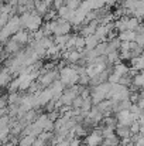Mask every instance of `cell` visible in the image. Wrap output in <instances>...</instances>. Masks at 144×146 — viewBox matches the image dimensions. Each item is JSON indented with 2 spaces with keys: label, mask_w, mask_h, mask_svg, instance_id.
<instances>
[{
  "label": "cell",
  "mask_w": 144,
  "mask_h": 146,
  "mask_svg": "<svg viewBox=\"0 0 144 146\" xmlns=\"http://www.w3.org/2000/svg\"><path fill=\"white\" fill-rule=\"evenodd\" d=\"M117 38H119L120 41H134V38H136V31H133V30L119 31Z\"/></svg>",
  "instance_id": "12"
},
{
  "label": "cell",
  "mask_w": 144,
  "mask_h": 146,
  "mask_svg": "<svg viewBox=\"0 0 144 146\" xmlns=\"http://www.w3.org/2000/svg\"><path fill=\"white\" fill-rule=\"evenodd\" d=\"M23 50V46L20 44V43H17L14 38H9V40H6V43H4V51L9 54V55H14V54H17L18 51H21Z\"/></svg>",
  "instance_id": "8"
},
{
  "label": "cell",
  "mask_w": 144,
  "mask_h": 146,
  "mask_svg": "<svg viewBox=\"0 0 144 146\" xmlns=\"http://www.w3.org/2000/svg\"><path fill=\"white\" fill-rule=\"evenodd\" d=\"M59 78V70H57V68H52V70H48V71H44V70H41V72H40V75H38V78L36 80L37 82H38V85L44 90V88H48L54 81H57Z\"/></svg>",
  "instance_id": "3"
},
{
  "label": "cell",
  "mask_w": 144,
  "mask_h": 146,
  "mask_svg": "<svg viewBox=\"0 0 144 146\" xmlns=\"http://www.w3.org/2000/svg\"><path fill=\"white\" fill-rule=\"evenodd\" d=\"M61 57L68 64H76V62H79L82 60V52L75 48H69V50H64L61 52Z\"/></svg>",
  "instance_id": "5"
},
{
  "label": "cell",
  "mask_w": 144,
  "mask_h": 146,
  "mask_svg": "<svg viewBox=\"0 0 144 146\" xmlns=\"http://www.w3.org/2000/svg\"><path fill=\"white\" fill-rule=\"evenodd\" d=\"M65 3H66L65 0H54L52 6H54V9H55V10H58V9H59V7H62Z\"/></svg>",
  "instance_id": "23"
},
{
  "label": "cell",
  "mask_w": 144,
  "mask_h": 146,
  "mask_svg": "<svg viewBox=\"0 0 144 146\" xmlns=\"http://www.w3.org/2000/svg\"><path fill=\"white\" fill-rule=\"evenodd\" d=\"M82 145V141L79 139V138H76V136H74L71 141H69V146H81Z\"/></svg>",
  "instance_id": "22"
},
{
  "label": "cell",
  "mask_w": 144,
  "mask_h": 146,
  "mask_svg": "<svg viewBox=\"0 0 144 146\" xmlns=\"http://www.w3.org/2000/svg\"><path fill=\"white\" fill-rule=\"evenodd\" d=\"M45 3H47L48 6H52V3H54V0H44Z\"/></svg>",
  "instance_id": "28"
},
{
  "label": "cell",
  "mask_w": 144,
  "mask_h": 146,
  "mask_svg": "<svg viewBox=\"0 0 144 146\" xmlns=\"http://www.w3.org/2000/svg\"><path fill=\"white\" fill-rule=\"evenodd\" d=\"M11 80H13V74L10 72V70L7 67L0 68V87H7Z\"/></svg>",
  "instance_id": "9"
},
{
  "label": "cell",
  "mask_w": 144,
  "mask_h": 146,
  "mask_svg": "<svg viewBox=\"0 0 144 146\" xmlns=\"http://www.w3.org/2000/svg\"><path fill=\"white\" fill-rule=\"evenodd\" d=\"M51 7L48 6L44 0H34V11L40 16H45Z\"/></svg>",
  "instance_id": "10"
},
{
  "label": "cell",
  "mask_w": 144,
  "mask_h": 146,
  "mask_svg": "<svg viewBox=\"0 0 144 146\" xmlns=\"http://www.w3.org/2000/svg\"><path fill=\"white\" fill-rule=\"evenodd\" d=\"M85 145L86 146H99L103 142V136H102V131L99 128L92 129L86 136H85Z\"/></svg>",
  "instance_id": "4"
},
{
  "label": "cell",
  "mask_w": 144,
  "mask_h": 146,
  "mask_svg": "<svg viewBox=\"0 0 144 146\" xmlns=\"http://www.w3.org/2000/svg\"><path fill=\"white\" fill-rule=\"evenodd\" d=\"M59 81L65 85V87H71V85H75L78 84L79 81V72L76 71L75 67H71V65H65V67H59Z\"/></svg>",
  "instance_id": "2"
},
{
  "label": "cell",
  "mask_w": 144,
  "mask_h": 146,
  "mask_svg": "<svg viewBox=\"0 0 144 146\" xmlns=\"http://www.w3.org/2000/svg\"><path fill=\"white\" fill-rule=\"evenodd\" d=\"M130 132H132V135L133 133H140V123H139V121H134L130 125Z\"/></svg>",
  "instance_id": "21"
},
{
  "label": "cell",
  "mask_w": 144,
  "mask_h": 146,
  "mask_svg": "<svg viewBox=\"0 0 144 146\" xmlns=\"http://www.w3.org/2000/svg\"><path fill=\"white\" fill-rule=\"evenodd\" d=\"M81 1H82V0H66V3H65V4H66L69 9H72V10H76V9L79 7Z\"/></svg>",
  "instance_id": "19"
},
{
  "label": "cell",
  "mask_w": 144,
  "mask_h": 146,
  "mask_svg": "<svg viewBox=\"0 0 144 146\" xmlns=\"http://www.w3.org/2000/svg\"><path fill=\"white\" fill-rule=\"evenodd\" d=\"M65 1H66V0H65Z\"/></svg>",
  "instance_id": "31"
},
{
  "label": "cell",
  "mask_w": 144,
  "mask_h": 146,
  "mask_svg": "<svg viewBox=\"0 0 144 146\" xmlns=\"http://www.w3.org/2000/svg\"><path fill=\"white\" fill-rule=\"evenodd\" d=\"M129 71H130V67H127L123 61H119V62L113 64V72L119 74L120 77H122V75H124V74H127Z\"/></svg>",
  "instance_id": "13"
},
{
  "label": "cell",
  "mask_w": 144,
  "mask_h": 146,
  "mask_svg": "<svg viewBox=\"0 0 144 146\" xmlns=\"http://www.w3.org/2000/svg\"><path fill=\"white\" fill-rule=\"evenodd\" d=\"M71 34H62V36H54V44H57L61 50H65V46L69 40Z\"/></svg>",
  "instance_id": "14"
},
{
  "label": "cell",
  "mask_w": 144,
  "mask_h": 146,
  "mask_svg": "<svg viewBox=\"0 0 144 146\" xmlns=\"http://www.w3.org/2000/svg\"><path fill=\"white\" fill-rule=\"evenodd\" d=\"M137 143H139V145H140V146H144V136H143V135H141V136L139 138V141H137Z\"/></svg>",
  "instance_id": "27"
},
{
  "label": "cell",
  "mask_w": 144,
  "mask_h": 146,
  "mask_svg": "<svg viewBox=\"0 0 144 146\" xmlns=\"http://www.w3.org/2000/svg\"><path fill=\"white\" fill-rule=\"evenodd\" d=\"M141 21H143V26H144V19H143V20H141Z\"/></svg>",
  "instance_id": "30"
},
{
  "label": "cell",
  "mask_w": 144,
  "mask_h": 146,
  "mask_svg": "<svg viewBox=\"0 0 144 146\" xmlns=\"http://www.w3.org/2000/svg\"><path fill=\"white\" fill-rule=\"evenodd\" d=\"M137 105H139V108H140V109H144V97H140V98H139V101H137Z\"/></svg>",
  "instance_id": "25"
},
{
  "label": "cell",
  "mask_w": 144,
  "mask_h": 146,
  "mask_svg": "<svg viewBox=\"0 0 144 146\" xmlns=\"http://www.w3.org/2000/svg\"><path fill=\"white\" fill-rule=\"evenodd\" d=\"M139 123H140V126H144V112H141L140 113V116H139Z\"/></svg>",
  "instance_id": "26"
},
{
  "label": "cell",
  "mask_w": 144,
  "mask_h": 146,
  "mask_svg": "<svg viewBox=\"0 0 144 146\" xmlns=\"http://www.w3.org/2000/svg\"><path fill=\"white\" fill-rule=\"evenodd\" d=\"M103 143H106V145H109V146H117L120 143V138L114 133V135H112V136L103 138Z\"/></svg>",
  "instance_id": "18"
},
{
  "label": "cell",
  "mask_w": 144,
  "mask_h": 146,
  "mask_svg": "<svg viewBox=\"0 0 144 146\" xmlns=\"http://www.w3.org/2000/svg\"><path fill=\"white\" fill-rule=\"evenodd\" d=\"M103 1H105V6H107V7L116 6V4L119 3V0H103Z\"/></svg>",
  "instance_id": "24"
},
{
  "label": "cell",
  "mask_w": 144,
  "mask_h": 146,
  "mask_svg": "<svg viewBox=\"0 0 144 146\" xmlns=\"http://www.w3.org/2000/svg\"><path fill=\"white\" fill-rule=\"evenodd\" d=\"M36 139H37V136H34V135H24L20 138L17 146H31L36 142Z\"/></svg>",
  "instance_id": "17"
},
{
  "label": "cell",
  "mask_w": 144,
  "mask_h": 146,
  "mask_svg": "<svg viewBox=\"0 0 144 146\" xmlns=\"http://www.w3.org/2000/svg\"><path fill=\"white\" fill-rule=\"evenodd\" d=\"M20 21H21V27L28 30L30 33L37 31L38 29H41L43 26V16L37 14L36 11H26L23 14H20Z\"/></svg>",
  "instance_id": "1"
},
{
  "label": "cell",
  "mask_w": 144,
  "mask_h": 146,
  "mask_svg": "<svg viewBox=\"0 0 144 146\" xmlns=\"http://www.w3.org/2000/svg\"><path fill=\"white\" fill-rule=\"evenodd\" d=\"M82 104H84V97H81V95H78V97H75V99L72 101V108H81L82 106Z\"/></svg>",
  "instance_id": "20"
},
{
  "label": "cell",
  "mask_w": 144,
  "mask_h": 146,
  "mask_svg": "<svg viewBox=\"0 0 144 146\" xmlns=\"http://www.w3.org/2000/svg\"><path fill=\"white\" fill-rule=\"evenodd\" d=\"M114 133H116L120 139H123V138H130V136H132L130 126H127V125H120V123H117V126L114 128Z\"/></svg>",
  "instance_id": "11"
},
{
  "label": "cell",
  "mask_w": 144,
  "mask_h": 146,
  "mask_svg": "<svg viewBox=\"0 0 144 146\" xmlns=\"http://www.w3.org/2000/svg\"><path fill=\"white\" fill-rule=\"evenodd\" d=\"M20 84H21V78H20V77L11 80L10 84L7 85V92L10 94V92H17V91H20Z\"/></svg>",
  "instance_id": "16"
},
{
  "label": "cell",
  "mask_w": 144,
  "mask_h": 146,
  "mask_svg": "<svg viewBox=\"0 0 144 146\" xmlns=\"http://www.w3.org/2000/svg\"><path fill=\"white\" fill-rule=\"evenodd\" d=\"M11 38H14L17 43H20L23 47L26 46V44H28V43H31L33 41V38H31V33L28 31V30H26V29H21V30H18L16 34H13L11 36Z\"/></svg>",
  "instance_id": "7"
},
{
  "label": "cell",
  "mask_w": 144,
  "mask_h": 146,
  "mask_svg": "<svg viewBox=\"0 0 144 146\" xmlns=\"http://www.w3.org/2000/svg\"><path fill=\"white\" fill-rule=\"evenodd\" d=\"M99 146H109V145H106V143H103V142H102V143H100Z\"/></svg>",
  "instance_id": "29"
},
{
  "label": "cell",
  "mask_w": 144,
  "mask_h": 146,
  "mask_svg": "<svg viewBox=\"0 0 144 146\" xmlns=\"http://www.w3.org/2000/svg\"><path fill=\"white\" fill-rule=\"evenodd\" d=\"M99 43H100V40L96 37L95 34H91V36L85 37V48L86 50H93Z\"/></svg>",
  "instance_id": "15"
},
{
  "label": "cell",
  "mask_w": 144,
  "mask_h": 146,
  "mask_svg": "<svg viewBox=\"0 0 144 146\" xmlns=\"http://www.w3.org/2000/svg\"><path fill=\"white\" fill-rule=\"evenodd\" d=\"M72 30V24L66 20H62V19H57V23H55V27H54V31L52 34L54 36H62V34H69Z\"/></svg>",
  "instance_id": "6"
}]
</instances>
